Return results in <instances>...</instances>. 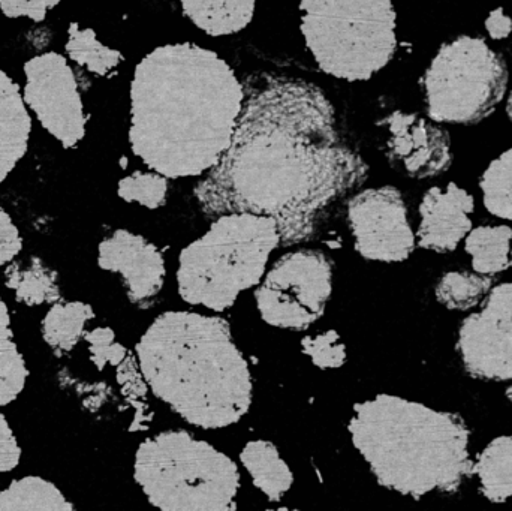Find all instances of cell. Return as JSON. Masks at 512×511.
<instances>
[{
  "mask_svg": "<svg viewBox=\"0 0 512 511\" xmlns=\"http://www.w3.org/2000/svg\"><path fill=\"white\" fill-rule=\"evenodd\" d=\"M369 174L340 140L327 96L301 80L270 78L243 102L227 152L195 186L207 216L252 213L276 222L280 245L315 236L331 204Z\"/></svg>",
  "mask_w": 512,
  "mask_h": 511,
  "instance_id": "1",
  "label": "cell"
},
{
  "mask_svg": "<svg viewBox=\"0 0 512 511\" xmlns=\"http://www.w3.org/2000/svg\"><path fill=\"white\" fill-rule=\"evenodd\" d=\"M245 92L215 51L192 42L147 54L131 83L132 152L168 179L203 176L227 152Z\"/></svg>",
  "mask_w": 512,
  "mask_h": 511,
  "instance_id": "2",
  "label": "cell"
},
{
  "mask_svg": "<svg viewBox=\"0 0 512 511\" xmlns=\"http://www.w3.org/2000/svg\"><path fill=\"white\" fill-rule=\"evenodd\" d=\"M135 357L153 396L189 425L224 429L251 410V369L225 318L164 312L135 345Z\"/></svg>",
  "mask_w": 512,
  "mask_h": 511,
  "instance_id": "3",
  "label": "cell"
},
{
  "mask_svg": "<svg viewBox=\"0 0 512 511\" xmlns=\"http://www.w3.org/2000/svg\"><path fill=\"white\" fill-rule=\"evenodd\" d=\"M348 432L376 482L405 497L453 494L474 470L471 431L450 411L378 395L354 405Z\"/></svg>",
  "mask_w": 512,
  "mask_h": 511,
  "instance_id": "4",
  "label": "cell"
},
{
  "mask_svg": "<svg viewBox=\"0 0 512 511\" xmlns=\"http://www.w3.org/2000/svg\"><path fill=\"white\" fill-rule=\"evenodd\" d=\"M276 222L252 213H225L179 257L177 290L183 302L224 312L243 291L258 287L279 248Z\"/></svg>",
  "mask_w": 512,
  "mask_h": 511,
  "instance_id": "5",
  "label": "cell"
},
{
  "mask_svg": "<svg viewBox=\"0 0 512 511\" xmlns=\"http://www.w3.org/2000/svg\"><path fill=\"white\" fill-rule=\"evenodd\" d=\"M134 480L165 511L234 510L240 491L236 462L188 431L146 438L135 453Z\"/></svg>",
  "mask_w": 512,
  "mask_h": 511,
  "instance_id": "6",
  "label": "cell"
},
{
  "mask_svg": "<svg viewBox=\"0 0 512 511\" xmlns=\"http://www.w3.org/2000/svg\"><path fill=\"white\" fill-rule=\"evenodd\" d=\"M300 29L319 69L340 80H369L396 53L391 0H300Z\"/></svg>",
  "mask_w": 512,
  "mask_h": 511,
  "instance_id": "7",
  "label": "cell"
},
{
  "mask_svg": "<svg viewBox=\"0 0 512 511\" xmlns=\"http://www.w3.org/2000/svg\"><path fill=\"white\" fill-rule=\"evenodd\" d=\"M508 69L486 41L462 36L445 44L424 74L427 113L436 123L474 125L496 110Z\"/></svg>",
  "mask_w": 512,
  "mask_h": 511,
  "instance_id": "8",
  "label": "cell"
},
{
  "mask_svg": "<svg viewBox=\"0 0 512 511\" xmlns=\"http://www.w3.org/2000/svg\"><path fill=\"white\" fill-rule=\"evenodd\" d=\"M333 293V264L324 252H289L265 273L255 291L256 309L268 326L303 332L321 320Z\"/></svg>",
  "mask_w": 512,
  "mask_h": 511,
  "instance_id": "9",
  "label": "cell"
},
{
  "mask_svg": "<svg viewBox=\"0 0 512 511\" xmlns=\"http://www.w3.org/2000/svg\"><path fill=\"white\" fill-rule=\"evenodd\" d=\"M23 99L39 125L74 149L86 135L87 117L74 69L56 51L38 54L24 63Z\"/></svg>",
  "mask_w": 512,
  "mask_h": 511,
  "instance_id": "10",
  "label": "cell"
},
{
  "mask_svg": "<svg viewBox=\"0 0 512 511\" xmlns=\"http://www.w3.org/2000/svg\"><path fill=\"white\" fill-rule=\"evenodd\" d=\"M457 354L469 377L512 383V282L493 285L457 332Z\"/></svg>",
  "mask_w": 512,
  "mask_h": 511,
  "instance_id": "11",
  "label": "cell"
},
{
  "mask_svg": "<svg viewBox=\"0 0 512 511\" xmlns=\"http://www.w3.org/2000/svg\"><path fill=\"white\" fill-rule=\"evenodd\" d=\"M346 219L361 257L402 263L417 246L402 192L394 186L364 189L348 201Z\"/></svg>",
  "mask_w": 512,
  "mask_h": 511,
  "instance_id": "12",
  "label": "cell"
},
{
  "mask_svg": "<svg viewBox=\"0 0 512 511\" xmlns=\"http://www.w3.org/2000/svg\"><path fill=\"white\" fill-rule=\"evenodd\" d=\"M381 126L385 131V155L400 173L414 179H429L450 168V135L432 119L393 111Z\"/></svg>",
  "mask_w": 512,
  "mask_h": 511,
  "instance_id": "13",
  "label": "cell"
},
{
  "mask_svg": "<svg viewBox=\"0 0 512 511\" xmlns=\"http://www.w3.org/2000/svg\"><path fill=\"white\" fill-rule=\"evenodd\" d=\"M98 266L122 278L129 302L138 308H149L155 302L167 276L158 246L123 228L99 243Z\"/></svg>",
  "mask_w": 512,
  "mask_h": 511,
  "instance_id": "14",
  "label": "cell"
},
{
  "mask_svg": "<svg viewBox=\"0 0 512 511\" xmlns=\"http://www.w3.org/2000/svg\"><path fill=\"white\" fill-rule=\"evenodd\" d=\"M474 210L471 192L457 183H448L444 189L433 186L420 203L417 245L436 254L456 251L472 230Z\"/></svg>",
  "mask_w": 512,
  "mask_h": 511,
  "instance_id": "15",
  "label": "cell"
},
{
  "mask_svg": "<svg viewBox=\"0 0 512 511\" xmlns=\"http://www.w3.org/2000/svg\"><path fill=\"white\" fill-rule=\"evenodd\" d=\"M32 117L14 78L0 71V183L8 179L29 149Z\"/></svg>",
  "mask_w": 512,
  "mask_h": 511,
  "instance_id": "16",
  "label": "cell"
},
{
  "mask_svg": "<svg viewBox=\"0 0 512 511\" xmlns=\"http://www.w3.org/2000/svg\"><path fill=\"white\" fill-rule=\"evenodd\" d=\"M240 462L251 477L252 485L270 503H280L294 485V474L271 441H249L242 452Z\"/></svg>",
  "mask_w": 512,
  "mask_h": 511,
  "instance_id": "17",
  "label": "cell"
},
{
  "mask_svg": "<svg viewBox=\"0 0 512 511\" xmlns=\"http://www.w3.org/2000/svg\"><path fill=\"white\" fill-rule=\"evenodd\" d=\"M5 285L14 291L15 300L26 306L54 305L62 300L59 273L38 257L11 261L5 269Z\"/></svg>",
  "mask_w": 512,
  "mask_h": 511,
  "instance_id": "18",
  "label": "cell"
},
{
  "mask_svg": "<svg viewBox=\"0 0 512 511\" xmlns=\"http://www.w3.org/2000/svg\"><path fill=\"white\" fill-rule=\"evenodd\" d=\"M183 14L210 36L236 35L254 18L256 0H180Z\"/></svg>",
  "mask_w": 512,
  "mask_h": 511,
  "instance_id": "19",
  "label": "cell"
},
{
  "mask_svg": "<svg viewBox=\"0 0 512 511\" xmlns=\"http://www.w3.org/2000/svg\"><path fill=\"white\" fill-rule=\"evenodd\" d=\"M472 476L480 492L492 503H507L512 497V434L490 441L474 461Z\"/></svg>",
  "mask_w": 512,
  "mask_h": 511,
  "instance_id": "20",
  "label": "cell"
},
{
  "mask_svg": "<svg viewBox=\"0 0 512 511\" xmlns=\"http://www.w3.org/2000/svg\"><path fill=\"white\" fill-rule=\"evenodd\" d=\"M95 317L89 303L60 300L42 318V339L57 354L69 353L84 338L87 323Z\"/></svg>",
  "mask_w": 512,
  "mask_h": 511,
  "instance_id": "21",
  "label": "cell"
},
{
  "mask_svg": "<svg viewBox=\"0 0 512 511\" xmlns=\"http://www.w3.org/2000/svg\"><path fill=\"white\" fill-rule=\"evenodd\" d=\"M465 251L472 269L480 275L496 276L511 267L512 228L508 225H481L465 237Z\"/></svg>",
  "mask_w": 512,
  "mask_h": 511,
  "instance_id": "22",
  "label": "cell"
},
{
  "mask_svg": "<svg viewBox=\"0 0 512 511\" xmlns=\"http://www.w3.org/2000/svg\"><path fill=\"white\" fill-rule=\"evenodd\" d=\"M74 504L50 480L26 476L0 491V511H71Z\"/></svg>",
  "mask_w": 512,
  "mask_h": 511,
  "instance_id": "23",
  "label": "cell"
},
{
  "mask_svg": "<svg viewBox=\"0 0 512 511\" xmlns=\"http://www.w3.org/2000/svg\"><path fill=\"white\" fill-rule=\"evenodd\" d=\"M29 378L26 360L18 350L8 306L0 297V407L14 402Z\"/></svg>",
  "mask_w": 512,
  "mask_h": 511,
  "instance_id": "24",
  "label": "cell"
},
{
  "mask_svg": "<svg viewBox=\"0 0 512 511\" xmlns=\"http://www.w3.org/2000/svg\"><path fill=\"white\" fill-rule=\"evenodd\" d=\"M65 50L69 60L98 77H107L123 62V54L119 50L102 44L95 30L81 27L78 23L68 26Z\"/></svg>",
  "mask_w": 512,
  "mask_h": 511,
  "instance_id": "25",
  "label": "cell"
},
{
  "mask_svg": "<svg viewBox=\"0 0 512 511\" xmlns=\"http://www.w3.org/2000/svg\"><path fill=\"white\" fill-rule=\"evenodd\" d=\"M492 288V276L456 270L441 276L435 287V296L450 311L468 312L478 308Z\"/></svg>",
  "mask_w": 512,
  "mask_h": 511,
  "instance_id": "26",
  "label": "cell"
},
{
  "mask_svg": "<svg viewBox=\"0 0 512 511\" xmlns=\"http://www.w3.org/2000/svg\"><path fill=\"white\" fill-rule=\"evenodd\" d=\"M480 188L487 212L512 222V147L490 162L481 176Z\"/></svg>",
  "mask_w": 512,
  "mask_h": 511,
  "instance_id": "27",
  "label": "cell"
},
{
  "mask_svg": "<svg viewBox=\"0 0 512 511\" xmlns=\"http://www.w3.org/2000/svg\"><path fill=\"white\" fill-rule=\"evenodd\" d=\"M117 195L126 203H137L150 210L159 209L167 203L168 177L156 171H135L120 180Z\"/></svg>",
  "mask_w": 512,
  "mask_h": 511,
  "instance_id": "28",
  "label": "cell"
},
{
  "mask_svg": "<svg viewBox=\"0 0 512 511\" xmlns=\"http://www.w3.org/2000/svg\"><path fill=\"white\" fill-rule=\"evenodd\" d=\"M116 380L119 384L120 392L123 398L126 399L129 405H132L135 410L134 429H143V423L152 420L150 414L149 404H147V393H149V386L141 374L140 366H138L137 357L135 354L129 353L126 359L117 366Z\"/></svg>",
  "mask_w": 512,
  "mask_h": 511,
  "instance_id": "29",
  "label": "cell"
},
{
  "mask_svg": "<svg viewBox=\"0 0 512 511\" xmlns=\"http://www.w3.org/2000/svg\"><path fill=\"white\" fill-rule=\"evenodd\" d=\"M300 345L301 353L309 357L312 365L321 371L342 368L348 359L346 345L343 344L342 338L336 330L304 336Z\"/></svg>",
  "mask_w": 512,
  "mask_h": 511,
  "instance_id": "30",
  "label": "cell"
},
{
  "mask_svg": "<svg viewBox=\"0 0 512 511\" xmlns=\"http://www.w3.org/2000/svg\"><path fill=\"white\" fill-rule=\"evenodd\" d=\"M83 339L89 345L90 362L98 371H104L105 366L117 368L129 354L126 347L116 341V333L110 327L86 330Z\"/></svg>",
  "mask_w": 512,
  "mask_h": 511,
  "instance_id": "31",
  "label": "cell"
},
{
  "mask_svg": "<svg viewBox=\"0 0 512 511\" xmlns=\"http://www.w3.org/2000/svg\"><path fill=\"white\" fill-rule=\"evenodd\" d=\"M60 2L62 0H0V11L12 20L29 18L35 23H41Z\"/></svg>",
  "mask_w": 512,
  "mask_h": 511,
  "instance_id": "32",
  "label": "cell"
},
{
  "mask_svg": "<svg viewBox=\"0 0 512 511\" xmlns=\"http://www.w3.org/2000/svg\"><path fill=\"white\" fill-rule=\"evenodd\" d=\"M23 249V237L8 212L0 209V267L8 266Z\"/></svg>",
  "mask_w": 512,
  "mask_h": 511,
  "instance_id": "33",
  "label": "cell"
},
{
  "mask_svg": "<svg viewBox=\"0 0 512 511\" xmlns=\"http://www.w3.org/2000/svg\"><path fill=\"white\" fill-rule=\"evenodd\" d=\"M21 447L5 414L0 413V474L11 473L20 464Z\"/></svg>",
  "mask_w": 512,
  "mask_h": 511,
  "instance_id": "34",
  "label": "cell"
},
{
  "mask_svg": "<svg viewBox=\"0 0 512 511\" xmlns=\"http://www.w3.org/2000/svg\"><path fill=\"white\" fill-rule=\"evenodd\" d=\"M486 29L489 32L490 38L501 41V39L508 38L512 32V20L505 14L504 9L498 8L490 12L486 20Z\"/></svg>",
  "mask_w": 512,
  "mask_h": 511,
  "instance_id": "35",
  "label": "cell"
},
{
  "mask_svg": "<svg viewBox=\"0 0 512 511\" xmlns=\"http://www.w3.org/2000/svg\"><path fill=\"white\" fill-rule=\"evenodd\" d=\"M508 116H510L512 122V92L510 95V99H508Z\"/></svg>",
  "mask_w": 512,
  "mask_h": 511,
  "instance_id": "36",
  "label": "cell"
},
{
  "mask_svg": "<svg viewBox=\"0 0 512 511\" xmlns=\"http://www.w3.org/2000/svg\"><path fill=\"white\" fill-rule=\"evenodd\" d=\"M511 267H512V252H511Z\"/></svg>",
  "mask_w": 512,
  "mask_h": 511,
  "instance_id": "37",
  "label": "cell"
}]
</instances>
